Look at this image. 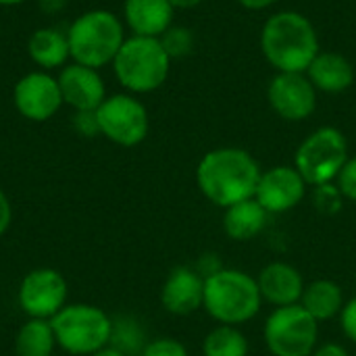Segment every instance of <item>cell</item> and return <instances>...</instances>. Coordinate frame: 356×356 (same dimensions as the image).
Here are the masks:
<instances>
[{"label": "cell", "mask_w": 356, "mask_h": 356, "mask_svg": "<svg viewBox=\"0 0 356 356\" xmlns=\"http://www.w3.org/2000/svg\"><path fill=\"white\" fill-rule=\"evenodd\" d=\"M261 173L263 171L250 152L227 146L215 148L200 159L196 184L213 204L229 209L242 200L254 198Z\"/></svg>", "instance_id": "cell-1"}, {"label": "cell", "mask_w": 356, "mask_h": 356, "mask_svg": "<svg viewBox=\"0 0 356 356\" xmlns=\"http://www.w3.org/2000/svg\"><path fill=\"white\" fill-rule=\"evenodd\" d=\"M261 50L277 73H307L319 54L313 23L298 10L271 15L261 29Z\"/></svg>", "instance_id": "cell-2"}, {"label": "cell", "mask_w": 356, "mask_h": 356, "mask_svg": "<svg viewBox=\"0 0 356 356\" xmlns=\"http://www.w3.org/2000/svg\"><path fill=\"white\" fill-rule=\"evenodd\" d=\"M261 290L252 275L238 269H217L204 277L207 313L221 325H242L261 311Z\"/></svg>", "instance_id": "cell-3"}, {"label": "cell", "mask_w": 356, "mask_h": 356, "mask_svg": "<svg viewBox=\"0 0 356 356\" xmlns=\"http://www.w3.org/2000/svg\"><path fill=\"white\" fill-rule=\"evenodd\" d=\"M69 52L73 63L100 69L113 65L125 42L123 23L106 8H94L79 15L67 29Z\"/></svg>", "instance_id": "cell-4"}, {"label": "cell", "mask_w": 356, "mask_h": 356, "mask_svg": "<svg viewBox=\"0 0 356 356\" xmlns=\"http://www.w3.org/2000/svg\"><path fill=\"white\" fill-rule=\"evenodd\" d=\"M119 83L131 94H148L159 90L171 71V56L159 38L131 35L125 38L113 60Z\"/></svg>", "instance_id": "cell-5"}, {"label": "cell", "mask_w": 356, "mask_h": 356, "mask_svg": "<svg viewBox=\"0 0 356 356\" xmlns=\"http://www.w3.org/2000/svg\"><path fill=\"white\" fill-rule=\"evenodd\" d=\"M50 323L56 346L69 356H92L111 344L113 319L94 305H67Z\"/></svg>", "instance_id": "cell-6"}, {"label": "cell", "mask_w": 356, "mask_h": 356, "mask_svg": "<svg viewBox=\"0 0 356 356\" xmlns=\"http://www.w3.org/2000/svg\"><path fill=\"white\" fill-rule=\"evenodd\" d=\"M348 161V142L336 127H319L302 140L296 150L294 167L307 186L323 188L338 179Z\"/></svg>", "instance_id": "cell-7"}, {"label": "cell", "mask_w": 356, "mask_h": 356, "mask_svg": "<svg viewBox=\"0 0 356 356\" xmlns=\"http://www.w3.org/2000/svg\"><path fill=\"white\" fill-rule=\"evenodd\" d=\"M319 338V323L300 307H280L265 323V344L273 356H311Z\"/></svg>", "instance_id": "cell-8"}, {"label": "cell", "mask_w": 356, "mask_h": 356, "mask_svg": "<svg viewBox=\"0 0 356 356\" xmlns=\"http://www.w3.org/2000/svg\"><path fill=\"white\" fill-rule=\"evenodd\" d=\"M100 134L117 146L131 148L146 140L148 136V111L131 94L106 96L96 111Z\"/></svg>", "instance_id": "cell-9"}, {"label": "cell", "mask_w": 356, "mask_h": 356, "mask_svg": "<svg viewBox=\"0 0 356 356\" xmlns=\"http://www.w3.org/2000/svg\"><path fill=\"white\" fill-rule=\"evenodd\" d=\"M69 286L60 271L50 267H40L29 271L17 290V302L27 319L50 321L67 307Z\"/></svg>", "instance_id": "cell-10"}, {"label": "cell", "mask_w": 356, "mask_h": 356, "mask_svg": "<svg viewBox=\"0 0 356 356\" xmlns=\"http://www.w3.org/2000/svg\"><path fill=\"white\" fill-rule=\"evenodd\" d=\"M13 102L19 115L33 123L52 119L65 104L56 77L46 71L25 73L13 90Z\"/></svg>", "instance_id": "cell-11"}, {"label": "cell", "mask_w": 356, "mask_h": 356, "mask_svg": "<svg viewBox=\"0 0 356 356\" xmlns=\"http://www.w3.org/2000/svg\"><path fill=\"white\" fill-rule=\"evenodd\" d=\"M267 98L286 121H305L317 106V90L307 73H277L267 88Z\"/></svg>", "instance_id": "cell-12"}, {"label": "cell", "mask_w": 356, "mask_h": 356, "mask_svg": "<svg viewBox=\"0 0 356 356\" xmlns=\"http://www.w3.org/2000/svg\"><path fill=\"white\" fill-rule=\"evenodd\" d=\"M307 192V181L296 171V167L280 165L261 173L254 198L269 215H280L292 211Z\"/></svg>", "instance_id": "cell-13"}, {"label": "cell", "mask_w": 356, "mask_h": 356, "mask_svg": "<svg viewBox=\"0 0 356 356\" xmlns=\"http://www.w3.org/2000/svg\"><path fill=\"white\" fill-rule=\"evenodd\" d=\"M63 102L69 104L75 113L77 111H98V106L106 98L104 81L98 69L73 63L65 65L56 77Z\"/></svg>", "instance_id": "cell-14"}, {"label": "cell", "mask_w": 356, "mask_h": 356, "mask_svg": "<svg viewBox=\"0 0 356 356\" xmlns=\"http://www.w3.org/2000/svg\"><path fill=\"white\" fill-rule=\"evenodd\" d=\"M161 305L171 315H192L204 305V277L190 267H175L161 290Z\"/></svg>", "instance_id": "cell-15"}, {"label": "cell", "mask_w": 356, "mask_h": 356, "mask_svg": "<svg viewBox=\"0 0 356 356\" xmlns=\"http://www.w3.org/2000/svg\"><path fill=\"white\" fill-rule=\"evenodd\" d=\"M259 290L263 300L273 307H292L298 305L305 292V280L300 271L288 263H271L259 273Z\"/></svg>", "instance_id": "cell-16"}, {"label": "cell", "mask_w": 356, "mask_h": 356, "mask_svg": "<svg viewBox=\"0 0 356 356\" xmlns=\"http://www.w3.org/2000/svg\"><path fill=\"white\" fill-rule=\"evenodd\" d=\"M173 4L169 0H125L123 17L134 35L161 38L173 25Z\"/></svg>", "instance_id": "cell-17"}, {"label": "cell", "mask_w": 356, "mask_h": 356, "mask_svg": "<svg viewBox=\"0 0 356 356\" xmlns=\"http://www.w3.org/2000/svg\"><path fill=\"white\" fill-rule=\"evenodd\" d=\"M307 77L319 92L327 94H338L344 92L353 86L355 81V69L353 63L338 54V52H327L319 50V54L313 58V63L307 69Z\"/></svg>", "instance_id": "cell-18"}, {"label": "cell", "mask_w": 356, "mask_h": 356, "mask_svg": "<svg viewBox=\"0 0 356 356\" xmlns=\"http://www.w3.org/2000/svg\"><path fill=\"white\" fill-rule=\"evenodd\" d=\"M27 52H29L31 60L35 65H40L42 69H46V71L63 67L67 63V58H71L67 31L63 33L56 27H40V29H35L29 35Z\"/></svg>", "instance_id": "cell-19"}, {"label": "cell", "mask_w": 356, "mask_h": 356, "mask_svg": "<svg viewBox=\"0 0 356 356\" xmlns=\"http://www.w3.org/2000/svg\"><path fill=\"white\" fill-rule=\"evenodd\" d=\"M267 219H269V213L259 204V200L248 198V200H242V202L225 209L223 229L232 240L246 242L265 229Z\"/></svg>", "instance_id": "cell-20"}, {"label": "cell", "mask_w": 356, "mask_h": 356, "mask_svg": "<svg viewBox=\"0 0 356 356\" xmlns=\"http://www.w3.org/2000/svg\"><path fill=\"white\" fill-rule=\"evenodd\" d=\"M317 323L334 319L344 309L342 288L332 280H317L305 286L302 298L298 302Z\"/></svg>", "instance_id": "cell-21"}, {"label": "cell", "mask_w": 356, "mask_h": 356, "mask_svg": "<svg viewBox=\"0 0 356 356\" xmlns=\"http://www.w3.org/2000/svg\"><path fill=\"white\" fill-rule=\"evenodd\" d=\"M56 348V338L52 323L46 319H27L15 338L17 356H52Z\"/></svg>", "instance_id": "cell-22"}, {"label": "cell", "mask_w": 356, "mask_h": 356, "mask_svg": "<svg viewBox=\"0 0 356 356\" xmlns=\"http://www.w3.org/2000/svg\"><path fill=\"white\" fill-rule=\"evenodd\" d=\"M204 356H248V340L236 325L215 327L202 344Z\"/></svg>", "instance_id": "cell-23"}, {"label": "cell", "mask_w": 356, "mask_h": 356, "mask_svg": "<svg viewBox=\"0 0 356 356\" xmlns=\"http://www.w3.org/2000/svg\"><path fill=\"white\" fill-rule=\"evenodd\" d=\"M144 332L140 327V323L131 317H117L113 319V334H111V344L113 348H117L119 353L125 356H140L144 346L148 342H144Z\"/></svg>", "instance_id": "cell-24"}, {"label": "cell", "mask_w": 356, "mask_h": 356, "mask_svg": "<svg viewBox=\"0 0 356 356\" xmlns=\"http://www.w3.org/2000/svg\"><path fill=\"white\" fill-rule=\"evenodd\" d=\"M161 44L165 48V52L173 58H181L188 56L194 48V35L188 27H179V25H171L161 38Z\"/></svg>", "instance_id": "cell-25"}, {"label": "cell", "mask_w": 356, "mask_h": 356, "mask_svg": "<svg viewBox=\"0 0 356 356\" xmlns=\"http://www.w3.org/2000/svg\"><path fill=\"white\" fill-rule=\"evenodd\" d=\"M140 356H188V350L175 338H156L144 346Z\"/></svg>", "instance_id": "cell-26"}, {"label": "cell", "mask_w": 356, "mask_h": 356, "mask_svg": "<svg viewBox=\"0 0 356 356\" xmlns=\"http://www.w3.org/2000/svg\"><path fill=\"white\" fill-rule=\"evenodd\" d=\"M73 129L83 138H94L100 134L96 111H77L73 115Z\"/></svg>", "instance_id": "cell-27"}, {"label": "cell", "mask_w": 356, "mask_h": 356, "mask_svg": "<svg viewBox=\"0 0 356 356\" xmlns=\"http://www.w3.org/2000/svg\"><path fill=\"white\" fill-rule=\"evenodd\" d=\"M338 186L346 198L356 202V156H348L346 165L342 167V171L338 175Z\"/></svg>", "instance_id": "cell-28"}, {"label": "cell", "mask_w": 356, "mask_h": 356, "mask_svg": "<svg viewBox=\"0 0 356 356\" xmlns=\"http://www.w3.org/2000/svg\"><path fill=\"white\" fill-rule=\"evenodd\" d=\"M340 321H342V330H344L346 338L356 342V298L344 305V309L340 313Z\"/></svg>", "instance_id": "cell-29"}, {"label": "cell", "mask_w": 356, "mask_h": 356, "mask_svg": "<svg viewBox=\"0 0 356 356\" xmlns=\"http://www.w3.org/2000/svg\"><path fill=\"white\" fill-rule=\"evenodd\" d=\"M10 223H13V207H10L8 196L0 188V238L8 232Z\"/></svg>", "instance_id": "cell-30"}, {"label": "cell", "mask_w": 356, "mask_h": 356, "mask_svg": "<svg viewBox=\"0 0 356 356\" xmlns=\"http://www.w3.org/2000/svg\"><path fill=\"white\" fill-rule=\"evenodd\" d=\"M311 356H350V355H348V350H346L344 346H340V344H336V342H327V344H323V346L315 348V353H313Z\"/></svg>", "instance_id": "cell-31"}, {"label": "cell", "mask_w": 356, "mask_h": 356, "mask_svg": "<svg viewBox=\"0 0 356 356\" xmlns=\"http://www.w3.org/2000/svg\"><path fill=\"white\" fill-rule=\"evenodd\" d=\"M238 2L248 10H265V8L273 6L275 2H280V0H238Z\"/></svg>", "instance_id": "cell-32"}, {"label": "cell", "mask_w": 356, "mask_h": 356, "mask_svg": "<svg viewBox=\"0 0 356 356\" xmlns=\"http://www.w3.org/2000/svg\"><path fill=\"white\" fill-rule=\"evenodd\" d=\"M173 4V8H194L198 4H202L204 0H169Z\"/></svg>", "instance_id": "cell-33"}, {"label": "cell", "mask_w": 356, "mask_h": 356, "mask_svg": "<svg viewBox=\"0 0 356 356\" xmlns=\"http://www.w3.org/2000/svg\"><path fill=\"white\" fill-rule=\"evenodd\" d=\"M92 356H125L123 353H119L117 348H113V346H106V348H102V350H98L96 355Z\"/></svg>", "instance_id": "cell-34"}, {"label": "cell", "mask_w": 356, "mask_h": 356, "mask_svg": "<svg viewBox=\"0 0 356 356\" xmlns=\"http://www.w3.org/2000/svg\"><path fill=\"white\" fill-rule=\"evenodd\" d=\"M25 0H0V6H17V4H23Z\"/></svg>", "instance_id": "cell-35"}]
</instances>
